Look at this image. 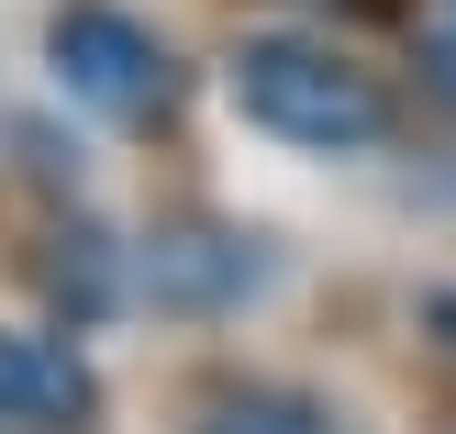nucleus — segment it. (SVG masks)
<instances>
[{"label":"nucleus","mask_w":456,"mask_h":434,"mask_svg":"<svg viewBox=\"0 0 456 434\" xmlns=\"http://www.w3.org/2000/svg\"><path fill=\"white\" fill-rule=\"evenodd\" d=\"M234 111L301 156H368L390 145L401 101L379 67H356L334 34H245L234 45Z\"/></svg>","instance_id":"nucleus-1"},{"label":"nucleus","mask_w":456,"mask_h":434,"mask_svg":"<svg viewBox=\"0 0 456 434\" xmlns=\"http://www.w3.org/2000/svg\"><path fill=\"white\" fill-rule=\"evenodd\" d=\"M45 56H56L67 101H89L101 123H167V111H178V56H167V34L134 22L123 0H56Z\"/></svg>","instance_id":"nucleus-2"},{"label":"nucleus","mask_w":456,"mask_h":434,"mask_svg":"<svg viewBox=\"0 0 456 434\" xmlns=\"http://www.w3.org/2000/svg\"><path fill=\"white\" fill-rule=\"evenodd\" d=\"M89 368L56 346V334H0V423L12 434H78L89 423Z\"/></svg>","instance_id":"nucleus-3"},{"label":"nucleus","mask_w":456,"mask_h":434,"mask_svg":"<svg viewBox=\"0 0 456 434\" xmlns=\"http://www.w3.org/2000/svg\"><path fill=\"white\" fill-rule=\"evenodd\" d=\"M190 434H346V413L289 390V379H223V390H200Z\"/></svg>","instance_id":"nucleus-4"},{"label":"nucleus","mask_w":456,"mask_h":434,"mask_svg":"<svg viewBox=\"0 0 456 434\" xmlns=\"http://www.w3.org/2000/svg\"><path fill=\"white\" fill-rule=\"evenodd\" d=\"M145 279H156V301H223V290H256V257L234 234H156Z\"/></svg>","instance_id":"nucleus-5"},{"label":"nucleus","mask_w":456,"mask_h":434,"mask_svg":"<svg viewBox=\"0 0 456 434\" xmlns=\"http://www.w3.org/2000/svg\"><path fill=\"white\" fill-rule=\"evenodd\" d=\"M423 67H435V89L456 101V34H435V56H423Z\"/></svg>","instance_id":"nucleus-6"}]
</instances>
